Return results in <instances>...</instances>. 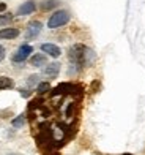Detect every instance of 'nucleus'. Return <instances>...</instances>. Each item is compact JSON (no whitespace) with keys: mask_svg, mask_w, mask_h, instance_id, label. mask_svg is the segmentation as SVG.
Listing matches in <instances>:
<instances>
[{"mask_svg":"<svg viewBox=\"0 0 145 155\" xmlns=\"http://www.w3.org/2000/svg\"><path fill=\"white\" fill-rule=\"evenodd\" d=\"M121 155H133V153H128V152H126V153H121Z\"/></svg>","mask_w":145,"mask_h":155,"instance_id":"nucleus-20","label":"nucleus"},{"mask_svg":"<svg viewBox=\"0 0 145 155\" xmlns=\"http://www.w3.org/2000/svg\"><path fill=\"white\" fill-rule=\"evenodd\" d=\"M38 81V76L36 74H32L30 78H29V86H32V84H35Z\"/></svg>","mask_w":145,"mask_h":155,"instance_id":"nucleus-15","label":"nucleus"},{"mask_svg":"<svg viewBox=\"0 0 145 155\" xmlns=\"http://www.w3.org/2000/svg\"><path fill=\"white\" fill-rule=\"evenodd\" d=\"M13 86H14V82H13L11 78H8V76H0V90L11 89Z\"/></svg>","mask_w":145,"mask_h":155,"instance_id":"nucleus-11","label":"nucleus"},{"mask_svg":"<svg viewBox=\"0 0 145 155\" xmlns=\"http://www.w3.org/2000/svg\"><path fill=\"white\" fill-rule=\"evenodd\" d=\"M30 52H33V48L30 45H22L17 51L11 55V60L16 62V63H20V62H25L27 59L30 57Z\"/></svg>","mask_w":145,"mask_h":155,"instance_id":"nucleus-3","label":"nucleus"},{"mask_svg":"<svg viewBox=\"0 0 145 155\" xmlns=\"http://www.w3.org/2000/svg\"><path fill=\"white\" fill-rule=\"evenodd\" d=\"M19 35V29H14V27H6V29L0 30V38L2 40H13Z\"/></svg>","mask_w":145,"mask_h":155,"instance_id":"nucleus-7","label":"nucleus"},{"mask_svg":"<svg viewBox=\"0 0 145 155\" xmlns=\"http://www.w3.org/2000/svg\"><path fill=\"white\" fill-rule=\"evenodd\" d=\"M43 73L46 76H51V78H55L58 73H60V63L58 62H52L49 65H46V68L43 70Z\"/></svg>","mask_w":145,"mask_h":155,"instance_id":"nucleus-8","label":"nucleus"},{"mask_svg":"<svg viewBox=\"0 0 145 155\" xmlns=\"http://www.w3.org/2000/svg\"><path fill=\"white\" fill-rule=\"evenodd\" d=\"M36 10V5L35 2H32V0H29V2H24L22 5L17 8V16H27V15H32L33 11Z\"/></svg>","mask_w":145,"mask_h":155,"instance_id":"nucleus-5","label":"nucleus"},{"mask_svg":"<svg viewBox=\"0 0 145 155\" xmlns=\"http://www.w3.org/2000/svg\"><path fill=\"white\" fill-rule=\"evenodd\" d=\"M46 62H47L46 54H35L30 57V65L32 67H43V65H46Z\"/></svg>","mask_w":145,"mask_h":155,"instance_id":"nucleus-9","label":"nucleus"},{"mask_svg":"<svg viewBox=\"0 0 145 155\" xmlns=\"http://www.w3.org/2000/svg\"><path fill=\"white\" fill-rule=\"evenodd\" d=\"M13 21V16L11 15H0V27L6 25L8 22H11Z\"/></svg>","mask_w":145,"mask_h":155,"instance_id":"nucleus-14","label":"nucleus"},{"mask_svg":"<svg viewBox=\"0 0 145 155\" xmlns=\"http://www.w3.org/2000/svg\"><path fill=\"white\" fill-rule=\"evenodd\" d=\"M11 125L14 127V128H20V127H24V125H25V114H20V116H17L16 119H13Z\"/></svg>","mask_w":145,"mask_h":155,"instance_id":"nucleus-13","label":"nucleus"},{"mask_svg":"<svg viewBox=\"0 0 145 155\" xmlns=\"http://www.w3.org/2000/svg\"><path fill=\"white\" fill-rule=\"evenodd\" d=\"M10 155H17V153H10Z\"/></svg>","mask_w":145,"mask_h":155,"instance_id":"nucleus-21","label":"nucleus"},{"mask_svg":"<svg viewBox=\"0 0 145 155\" xmlns=\"http://www.w3.org/2000/svg\"><path fill=\"white\" fill-rule=\"evenodd\" d=\"M49 90H52L51 89V84L49 82H38V86H36V92L39 94V95H43V94H47Z\"/></svg>","mask_w":145,"mask_h":155,"instance_id":"nucleus-12","label":"nucleus"},{"mask_svg":"<svg viewBox=\"0 0 145 155\" xmlns=\"http://www.w3.org/2000/svg\"><path fill=\"white\" fill-rule=\"evenodd\" d=\"M41 30H43V24H41L39 21H32V22H29V25H27L25 38H27V40L36 38L38 35L41 33Z\"/></svg>","mask_w":145,"mask_h":155,"instance_id":"nucleus-4","label":"nucleus"},{"mask_svg":"<svg viewBox=\"0 0 145 155\" xmlns=\"http://www.w3.org/2000/svg\"><path fill=\"white\" fill-rule=\"evenodd\" d=\"M98 86H99V82H98V81H95V82L92 84V90H93V92H96V89H98Z\"/></svg>","mask_w":145,"mask_h":155,"instance_id":"nucleus-18","label":"nucleus"},{"mask_svg":"<svg viewBox=\"0 0 145 155\" xmlns=\"http://www.w3.org/2000/svg\"><path fill=\"white\" fill-rule=\"evenodd\" d=\"M68 21H70V13L65 11V10H58L49 18V21H47V27H49V29H57V27L65 25Z\"/></svg>","mask_w":145,"mask_h":155,"instance_id":"nucleus-2","label":"nucleus"},{"mask_svg":"<svg viewBox=\"0 0 145 155\" xmlns=\"http://www.w3.org/2000/svg\"><path fill=\"white\" fill-rule=\"evenodd\" d=\"M5 10H6V3H3V2H2V3H0V13L5 11Z\"/></svg>","mask_w":145,"mask_h":155,"instance_id":"nucleus-19","label":"nucleus"},{"mask_svg":"<svg viewBox=\"0 0 145 155\" xmlns=\"http://www.w3.org/2000/svg\"><path fill=\"white\" fill-rule=\"evenodd\" d=\"M68 59L73 63L74 67H85L90 65V63L95 60V54L92 49H88L85 45H73L68 51Z\"/></svg>","mask_w":145,"mask_h":155,"instance_id":"nucleus-1","label":"nucleus"},{"mask_svg":"<svg viewBox=\"0 0 145 155\" xmlns=\"http://www.w3.org/2000/svg\"><path fill=\"white\" fill-rule=\"evenodd\" d=\"M20 95H22V97H29L30 92H29V90H25V89H20Z\"/></svg>","mask_w":145,"mask_h":155,"instance_id":"nucleus-17","label":"nucleus"},{"mask_svg":"<svg viewBox=\"0 0 145 155\" xmlns=\"http://www.w3.org/2000/svg\"><path fill=\"white\" fill-rule=\"evenodd\" d=\"M3 59H5V48L0 46V62H2Z\"/></svg>","mask_w":145,"mask_h":155,"instance_id":"nucleus-16","label":"nucleus"},{"mask_svg":"<svg viewBox=\"0 0 145 155\" xmlns=\"http://www.w3.org/2000/svg\"><path fill=\"white\" fill-rule=\"evenodd\" d=\"M41 51L46 52L47 55H51V57H60V54H61V49L58 46H55L52 43H44V45H41Z\"/></svg>","mask_w":145,"mask_h":155,"instance_id":"nucleus-6","label":"nucleus"},{"mask_svg":"<svg viewBox=\"0 0 145 155\" xmlns=\"http://www.w3.org/2000/svg\"><path fill=\"white\" fill-rule=\"evenodd\" d=\"M58 5H60L58 0H43V2L39 3V8L43 11H51L54 8H57Z\"/></svg>","mask_w":145,"mask_h":155,"instance_id":"nucleus-10","label":"nucleus"}]
</instances>
